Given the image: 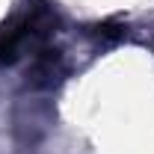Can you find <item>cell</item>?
I'll use <instances>...</instances> for the list:
<instances>
[{"label":"cell","instance_id":"obj_1","mask_svg":"<svg viewBox=\"0 0 154 154\" xmlns=\"http://www.w3.org/2000/svg\"><path fill=\"white\" fill-rule=\"evenodd\" d=\"M95 30H98V36H104V38H119V36H125V27H119V24H113V21L98 24Z\"/></svg>","mask_w":154,"mask_h":154}]
</instances>
